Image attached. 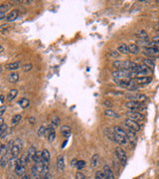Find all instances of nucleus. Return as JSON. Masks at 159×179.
Here are the masks:
<instances>
[{"label": "nucleus", "mask_w": 159, "mask_h": 179, "mask_svg": "<svg viewBox=\"0 0 159 179\" xmlns=\"http://www.w3.org/2000/svg\"><path fill=\"white\" fill-rule=\"evenodd\" d=\"M132 75H133L132 73H130L127 70H118L112 73V76L114 77V80H118V81L131 80Z\"/></svg>", "instance_id": "obj_1"}, {"label": "nucleus", "mask_w": 159, "mask_h": 179, "mask_svg": "<svg viewBox=\"0 0 159 179\" xmlns=\"http://www.w3.org/2000/svg\"><path fill=\"white\" fill-rule=\"evenodd\" d=\"M114 81H116V83L118 85V86L122 87V88H124V89L130 90V91H134V90L138 89V84L133 80H126V81L114 80Z\"/></svg>", "instance_id": "obj_2"}, {"label": "nucleus", "mask_w": 159, "mask_h": 179, "mask_svg": "<svg viewBox=\"0 0 159 179\" xmlns=\"http://www.w3.org/2000/svg\"><path fill=\"white\" fill-rule=\"evenodd\" d=\"M125 107L130 112H138L142 111V110H145V106L143 105V103H139V102L129 101L125 104Z\"/></svg>", "instance_id": "obj_3"}, {"label": "nucleus", "mask_w": 159, "mask_h": 179, "mask_svg": "<svg viewBox=\"0 0 159 179\" xmlns=\"http://www.w3.org/2000/svg\"><path fill=\"white\" fill-rule=\"evenodd\" d=\"M123 124L126 126L127 130H131V132H138L140 130V126L137 124V122L129 120V118H126V120L123 122Z\"/></svg>", "instance_id": "obj_4"}, {"label": "nucleus", "mask_w": 159, "mask_h": 179, "mask_svg": "<svg viewBox=\"0 0 159 179\" xmlns=\"http://www.w3.org/2000/svg\"><path fill=\"white\" fill-rule=\"evenodd\" d=\"M152 73L151 69L148 68L144 64H138V68H137L136 76L138 77H149V75Z\"/></svg>", "instance_id": "obj_5"}, {"label": "nucleus", "mask_w": 159, "mask_h": 179, "mask_svg": "<svg viewBox=\"0 0 159 179\" xmlns=\"http://www.w3.org/2000/svg\"><path fill=\"white\" fill-rule=\"evenodd\" d=\"M125 98L129 101L139 102V103H143L147 100V97L145 95H142V94H127V95H125Z\"/></svg>", "instance_id": "obj_6"}, {"label": "nucleus", "mask_w": 159, "mask_h": 179, "mask_svg": "<svg viewBox=\"0 0 159 179\" xmlns=\"http://www.w3.org/2000/svg\"><path fill=\"white\" fill-rule=\"evenodd\" d=\"M116 156H118L119 161L122 163V165H125L127 162V155H126V153H125V151L123 150L121 147H116Z\"/></svg>", "instance_id": "obj_7"}, {"label": "nucleus", "mask_w": 159, "mask_h": 179, "mask_svg": "<svg viewBox=\"0 0 159 179\" xmlns=\"http://www.w3.org/2000/svg\"><path fill=\"white\" fill-rule=\"evenodd\" d=\"M130 61H114L112 63V66L118 70H128L130 67Z\"/></svg>", "instance_id": "obj_8"}, {"label": "nucleus", "mask_w": 159, "mask_h": 179, "mask_svg": "<svg viewBox=\"0 0 159 179\" xmlns=\"http://www.w3.org/2000/svg\"><path fill=\"white\" fill-rule=\"evenodd\" d=\"M45 136L48 138V140L50 142L54 141V139L56 138V132H55V128H54L52 124H49L48 128H46V132H45Z\"/></svg>", "instance_id": "obj_9"}, {"label": "nucleus", "mask_w": 159, "mask_h": 179, "mask_svg": "<svg viewBox=\"0 0 159 179\" xmlns=\"http://www.w3.org/2000/svg\"><path fill=\"white\" fill-rule=\"evenodd\" d=\"M126 116L127 118L134 120V122H140V120H144V116L139 112H126Z\"/></svg>", "instance_id": "obj_10"}, {"label": "nucleus", "mask_w": 159, "mask_h": 179, "mask_svg": "<svg viewBox=\"0 0 159 179\" xmlns=\"http://www.w3.org/2000/svg\"><path fill=\"white\" fill-rule=\"evenodd\" d=\"M50 152L47 149H43L42 150V162H43V167H49V162H50Z\"/></svg>", "instance_id": "obj_11"}, {"label": "nucleus", "mask_w": 159, "mask_h": 179, "mask_svg": "<svg viewBox=\"0 0 159 179\" xmlns=\"http://www.w3.org/2000/svg\"><path fill=\"white\" fill-rule=\"evenodd\" d=\"M12 158V154H11V151H8L4 156H1L0 158V164H1L2 167H6V166L9 165V162Z\"/></svg>", "instance_id": "obj_12"}, {"label": "nucleus", "mask_w": 159, "mask_h": 179, "mask_svg": "<svg viewBox=\"0 0 159 179\" xmlns=\"http://www.w3.org/2000/svg\"><path fill=\"white\" fill-rule=\"evenodd\" d=\"M135 37L139 39V41H148V34L144 30H137L135 32Z\"/></svg>", "instance_id": "obj_13"}, {"label": "nucleus", "mask_w": 159, "mask_h": 179, "mask_svg": "<svg viewBox=\"0 0 159 179\" xmlns=\"http://www.w3.org/2000/svg\"><path fill=\"white\" fill-rule=\"evenodd\" d=\"M57 169L59 172H63L65 169V157L64 155H59L57 159Z\"/></svg>", "instance_id": "obj_14"}, {"label": "nucleus", "mask_w": 159, "mask_h": 179, "mask_svg": "<svg viewBox=\"0 0 159 179\" xmlns=\"http://www.w3.org/2000/svg\"><path fill=\"white\" fill-rule=\"evenodd\" d=\"M151 77H136V79H135V82L139 85H147L151 83Z\"/></svg>", "instance_id": "obj_15"}, {"label": "nucleus", "mask_w": 159, "mask_h": 179, "mask_svg": "<svg viewBox=\"0 0 159 179\" xmlns=\"http://www.w3.org/2000/svg\"><path fill=\"white\" fill-rule=\"evenodd\" d=\"M18 16H19V11H18V10H12V11L9 12L8 15L6 16V21L12 22V21H14V20L17 19Z\"/></svg>", "instance_id": "obj_16"}, {"label": "nucleus", "mask_w": 159, "mask_h": 179, "mask_svg": "<svg viewBox=\"0 0 159 179\" xmlns=\"http://www.w3.org/2000/svg\"><path fill=\"white\" fill-rule=\"evenodd\" d=\"M145 54L150 57H157L159 56V49L158 48H145Z\"/></svg>", "instance_id": "obj_17"}, {"label": "nucleus", "mask_w": 159, "mask_h": 179, "mask_svg": "<svg viewBox=\"0 0 159 179\" xmlns=\"http://www.w3.org/2000/svg\"><path fill=\"white\" fill-rule=\"evenodd\" d=\"M125 132H126V135H127V139H128V141L132 145H135V142H136V136H135V132H131V130H125Z\"/></svg>", "instance_id": "obj_18"}, {"label": "nucleus", "mask_w": 159, "mask_h": 179, "mask_svg": "<svg viewBox=\"0 0 159 179\" xmlns=\"http://www.w3.org/2000/svg\"><path fill=\"white\" fill-rule=\"evenodd\" d=\"M104 173L106 174L108 179H114V173H112V168H110L108 164H106V165L104 166Z\"/></svg>", "instance_id": "obj_19"}, {"label": "nucleus", "mask_w": 159, "mask_h": 179, "mask_svg": "<svg viewBox=\"0 0 159 179\" xmlns=\"http://www.w3.org/2000/svg\"><path fill=\"white\" fill-rule=\"evenodd\" d=\"M15 172H16V174L19 175V176H24L25 175V166L21 165L19 162H18V159H17V163H16Z\"/></svg>", "instance_id": "obj_20"}, {"label": "nucleus", "mask_w": 159, "mask_h": 179, "mask_svg": "<svg viewBox=\"0 0 159 179\" xmlns=\"http://www.w3.org/2000/svg\"><path fill=\"white\" fill-rule=\"evenodd\" d=\"M61 134L64 137H69L72 134V130L69 126H63L61 128Z\"/></svg>", "instance_id": "obj_21"}, {"label": "nucleus", "mask_w": 159, "mask_h": 179, "mask_svg": "<svg viewBox=\"0 0 159 179\" xmlns=\"http://www.w3.org/2000/svg\"><path fill=\"white\" fill-rule=\"evenodd\" d=\"M36 153H37V151H36V149H35L34 146H30V147H29L28 151H27V156H28V158H29V161H32V160H34Z\"/></svg>", "instance_id": "obj_22"}, {"label": "nucleus", "mask_w": 159, "mask_h": 179, "mask_svg": "<svg viewBox=\"0 0 159 179\" xmlns=\"http://www.w3.org/2000/svg\"><path fill=\"white\" fill-rule=\"evenodd\" d=\"M118 51L119 52V53L124 54V55H127V54L130 53V51H129V47L126 44H120V45H118Z\"/></svg>", "instance_id": "obj_23"}, {"label": "nucleus", "mask_w": 159, "mask_h": 179, "mask_svg": "<svg viewBox=\"0 0 159 179\" xmlns=\"http://www.w3.org/2000/svg\"><path fill=\"white\" fill-rule=\"evenodd\" d=\"M10 151H11L12 156L15 157V158H17V156L19 155V153H20V151H21V147H20V146H18L17 144H15V143H14V145L11 147Z\"/></svg>", "instance_id": "obj_24"}, {"label": "nucleus", "mask_w": 159, "mask_h": 179, "mask_svg": "<svg viewBox=\"0 0 159 179\" xmlns=\"http://www.w3.org/2000/svg\"><path fill=\"white\" fill-rule=\"evenodd\" d=\"M7 79L10 83H16L19 80V74L18 73H11V74L8 75Z\"/></svg>", "instance_id": "obj_25"}, {"label": "nucleus", "mask_w": 159, "mask_h": 179, "mask_svg": "<svg viewBox=\"0 0 159 179\" xmlns=\"http://www.w3.org/2000/svg\"><path fill=\"white\" fill-rule=\"evenodd\" d=\"M99 163H100V156H99V154H95L93 157H92V160H91L92 168L98 167V166H99Z\"/></svg>", "instance_id": "obj_26"}, {"label": "nucleus", "mask_w": 159, "mask_h": 179, "mask_svg": "<svg viewBox=\"0 0 159 179\" xmlns=\"http://www.w3.org/2000/svg\"><path fill=\"white\" fill-rule=\"evenodd\" d=\"M104 114H106V116H108V118H120V116H119L118 114H116V112H114L112 110H106V111L104 112Z\"/></svg>", "instance_id": "obj_27"}, {"label": "nucleus", "mask_w": 159, "mask_h": 179, "mask_svg": "<svg viewBox=\"0 0 159 179\" xmlns=\"http://www.w3.org/2000/svg\"><path fill=\"white\" fill-rule=\"evenodd\" d=\"M20 67V63L19 62H14V63H10L6 65V69L10 71H14V70H17Z\"/></svg>", "instance_id": "obj_28"}, {"label": "nucleus", "mask_w": 159, "mask_h": 179, "mask_svg": "<svg viewBox=\"0 0 159 179\" xmlns=\"http://www.w3.org/2000/svg\"><path fill=\"white\" fill-rule=\"evenodd\" d=\"M17 95H18V91L16 89H13V90H11V91L8 93V96H7V100L8 101H12V100H14L16 97H17Z\"/></svg>", "instance_id": "obj_29"}, {"label": "nucleus", "mask_w": 159, "mask_h": 179, "mask_svg": "<svg viewBox=\"0 0 159 179\" xmlns=\"http://www.w3.org/2000/svg\"><path fill=\"white\" fill-rule=\"evenodd\" d=\"M18 162L21 164V165H23V166H26V164L27 163H29V158L28 156H27V153L26 154H23V155H21V157L18 159Z\"/></svg>", "instance_id": "obj_30"}, {"label": "nucleus", "mask_w": 159, "mask_h": 179, "mask_svg": "<svg viewBox=\"0 0 159 179\" xmlns=\"http://www.w3.org/2000/svg\"><path fill=\"white\" fill-rule=\"evenodd\" d=\"M18 105H19L22 109H26V108L30 105V102H29L28 99H21L20 101L18 102Z\"/></svg>", "instance_id": "obj_31"}, {"label": "nucleus", "mask_w": 159, "mask_h": 179, "mask_svg": "<svg viewBox=\"0 0 159 179\" xmlns=\"http://www.w3.org/2000/svg\"><path fill=\"white\" fill-rule=\"evenodd\" d=\"M143 64L145 66H147L148 68H150V69H152V68H154V66H155V63H154V61L153 60H151V59H143Z\"/></svg>", "instance_id": "obj_32"}, {"label": "nucleus", "mask_w": 159, "mask_h": 179, "mask_svg": "<svg viewBox=\"0 0 159 179\" xmlns=\"http://www.w3.org/2000/svg\"><path fill=\"white\" fill-rule=\"evenodd\" d=\"M128 47H129V51H130V53H132V54H138L139 53V47L136 44H130V45H128Z\"/></svg>", "instance_id": "obj_33"}, {"label": "nucleus", "mask_w": 159, "mask_h": 179, "mask_svg": "<svg viewBox=\"0 0 159 179\" xmlns=\"http://www.w3.org/2000/svg\"><path fill=\"white\" fill-rule=\"evenodd\" d=\"M51 124L54 126V128H57L58 126L60 124V118H59V116H54L53 118H52V120H51Z\"/></svg>", "instance_id": "obj_34"}, {"label": "nucleus", "mask_w": 159, "mask_h": 179, "mask_svg": "<svg viewBox=\"0 0 159 179\" xmlns=\"http://www.w3.org/2000/svg\"><path fill=\"white\" fill-rule=\"evenodd\" d=\"M6 132H8V128L7 126H6L5 124H1V128H0V136H1V138H3L4 136H5V134Z\"/></svg>", "instance_id": "obj_35"}, {"label": "nucleus", "mask_w": 159, "mask_h": 179, "mask_svg": "<svg viewBox=\"0 0 159 179\" xmlns=\"http://www.w3.org/2000/svg\"><path fill=\"white\" fill-rule=\"evenodd\" d=\"M21 118H22V116H21V114H16V116H14L13 118H12V120H11V124H13V126H15V124H18L20 122Z\"/></svg>", "instance_id": "obj_36"}, {"label": "nucleus", "mask_w": 159, "mask_h": 179, "mask_svg": "<svg viewBox=\"0 0 159 179\" xmlns=\"http://www.w3.org/2000/svg\"><path fill=\"white\" fill-rule=\"evenodd\" d=\"M34 162L35 163H40V162H42V152L37 151L36 155H35V158H34Z\"/></svg>", "instance_id": "obj_37"}, {"label": "nucleus", "mask_w": 159, "mask_h": 179, "mask_svg": "<svg viewBox=\"0 0 159 179\" xmlns=\"http://www.w3.org/2000/svg\"><path fill=\"white\" fill-rule=\"evenodd\" d=\"M9 151V149H8V147H6L4 144L1 145V147H0V155L1 156H4V155L6 154V153Z\"/></svg>", "instance_id": "obj_38"}, {"label": "nucleus", "mask_w": 159, "mask_h": 179, "mask_svg": "<svg viewBox=\"0 0 159 179\" xmlns=\"http://www.w3.org/2000/svg\"><path fill=\"white\" fill-rule=\"evenodd\" d=\"M96 179H108L106 176V174L104 173V171H97L96 173Z\"/></svg>", "instance_id": "obj_39"}, {"label": "nucleus", "mask_w": 159, "mask_h": 179, "mask_svg": "<svg viewBox=\"0 0 159 179\" xmlns=\"http://www.w3.org/2000/svg\"><path fill=\"white\" fill-rule=\"evenodd\" d=\"M45 132H46V128L45 126H40L38 128V132H37V134H38V136H43V135H45Z\"/></svg>", "instance_id": "obj_40"}, {"label": "nucleus", "mask_w": 159, "mask_h": 179, "mask_svg": "<svg viewBox=\"0 0 159 179\" xmlns=\"http://www.w3.org/2000/svg\"><path fill=\"white\" fill-rule=\"evenodd\" d=\"M86 166V162L84 161V160H80V161L77 162V165H76V167L78 168L79 170H81V169H83L84 167Z\"/></svg>", "instance_id": "obj_41"}, {"label": "nucleus", "mask_w": 159, "mask_h": 179, "mask_svg": "<svg viewBox=\"0 0 159 179\" xmlns=\"http://www.w3.org/2000/svg\"><path fill=\"white\" fill-rule=\"evenodd\" d=\"M9 8H10V5H8V4H2V5L0 6V12L7 11Z\"/></svg>", "instance_id": "obj_42"}, {"label": "nucleus", "mask_w": 159, "mask_h": 179, "mask_svg": "<svg viewBox=\"0 0 159 179\" xmlns=\"http://www.w3.org/2000/svg\"><path fill=\"white\" fill-rule=\"evenodd\" d=\"M32 68H33L32 64H27V65L24 66V68H23V69H24L25 72H29V71L32 70Z\"/></svg>", "instance_id": "obj_43"}, {"label": "nucleus", "mask_w": 159, "mask_h": 179, "mask_svg": "<svg viewBox=\"0 0 159 179\" xmlns=\"http://www.w3.org/2000/svg\"><path fill=\"white\" fill-rule=\"evenodd\" d=\"M76 179H87V178H86V176L84 175V174L82 173V172H77Z\"/></svg>", "instance_id": "obj_44"}, {"label": "nucleus", "mask_w": 159, "mask_h": 179, "mask_svg": "<svg viewBox=\"0 0 159 179\" xmlns=\"http://www.w3.org/2000/svg\"><path fill=\"white\" fill-rule=\"evenodd\" d=\"M110 55L112 56V57H118L119 52L118 51H112V52H110Z\"/></svg>", "instance_id": "obj_45"}, {"label": "nucleus", "mask_w": 159, "mask_h": 179, "mask_svg": "<svg viewBox=\"0 0 159 179\" xmlns=\"http://www.w3.org/2000/svg\"><path fill=\"white\" fill-rule=\"evenodd\" d=\"M151 41H153L154 43H156V44H158L159 45V35L158 36H155V37H153L152 38V40Z\"/></svg>", "instance_id": "obj_46"}, {"label": "nucleus", "mask_w": 159, "mask_h": 179, "mask_svg": "<svg viewBox=\"0 0 159 179\" xmlns=\"http://www.w3.org/2000/svg\"><path fill=\"white\" fill-rule=\"evenodd\" d=\"M29 122H30L31 124H35L36 120H35V118H29Z\"/></svg>", "instance_id": "obj_47"}, {"label": "nucleus", "mask_w": 159, "mask_h": 179, "mask_svg": "<svg viewBox=\"0 0 159 179\" xmlns=\"http://www.w3.org/2000/svg\"><path fill=\"white\" fill-rule=\"evenodd\" d=\"M4 112H5V107H4V106H2V107H1V111H0V116H1V118H2V116H3Z\"/></svg>", "instance_id": "obj_48"}, {"label": "nucleus", "mask_w": 159, "mask_h": 179, "mask_svg": "<svg viewBox=\"0 0 159 179\" xmlns=\"http://www.w3.org/2000/svg\"><path fill=\"white\" fill-rule=\"evenodd\" d=\"M77 162H78V160L77 159H73V161H71V166H76Z\"/></svg>", "instance_id": "obj_49"}, {"label": "nucleus", "mask_w": 159, "mask_h": 179, "mask_svg": "<svg viewBox=\"0 0 159 179\" xmlns=\"http://www.w3.org/2000/svg\"><path fill=\"white\" fill-rule=\"evenodd\" d=\"M22 179H31L30 175H28V174H25L24 176H22Z\"/></svg>", "instance_id": "obj_50"}, {"label": "nucleus", "mask_w": 159, "mask_h": 179, "mask_svg": "<svg viewBox=\"0 0 159 179\" xmlns=\"http://www.w3.org/2000/svg\"><path fill=\"white\" fill-rule=\"evenodd\" d=\"M4 16H5V12H0V19H3Z\"/></svg>", "instance_id": "obj_51"}, {"label": "nucleus", "mask_w": 159, "mask_h": 179, "mask_svg": "<svg viewBox=\"0 0 159 179\" xmlns=\"http://www.w3.org/2000/svg\"><path fill=\"white\" fill-rule=\"evenodd\" d=\"M0 98H1V104H3L4 103V96L1 95V97H0Z\"/></svg>", "instance_id": "obj_52"}, {"label": "nucleus", "mask_w": 159, "mask_h": 179, "mask_svg": "<svg viewBox=\"0 0 159 179\" xmlns=\"http://www.w3.org/2000/svg\"><path fill=\"white\" fill-rule=\"evenodd\" d=\"M67 142H68V140H66V141H65V142H64V143H63V145H62V146H63V148H64V147H65V146H66Z\"/></svg>", "instance_id": "obj_53"}, {"label": "nucleus", "mask_w": 159, "mask_h": 179, "mask_svg": "<svg viewBox=\"0 0 159 179\" xmlns=\"http://www.w3.org/2000/svg\"><path fill=\"white\" fill-rule=\"evenodd\" d=\"M156 2H157V3H159V0H157V1H156Z\"/></svg>", "instance_id": "obj_54"}, {"label": "nucleus", "mask_w": 159, "mask_h": 179, "mask_svg": "<svg viewBox=\"0 0 159 179\" xmlns=\"http://www.w3.org/2000/svg\"><path fill=\"white\" fill-rule=\"evenodd\" d=\"M158 164H159V162H158Z\"/></svg>", "instance_id": "obj_55"}]
</instances>
